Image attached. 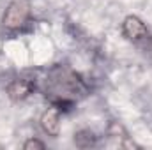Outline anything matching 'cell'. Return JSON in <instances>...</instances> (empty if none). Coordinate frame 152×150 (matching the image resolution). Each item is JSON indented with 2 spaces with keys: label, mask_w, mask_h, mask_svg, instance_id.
Listing matches in <instances>:
<instances>
[{
  "label": "cell",
  "mask_w": 152,
  "mask_h": 150,
  "mask_svg": "<svg viewBox=\"0 0 152 150\" xmlns=\"http://www.w3.org/2000/svg\"><path fill=\"white\" fill-rule=\"evenodd\" d=\"M41 127L50 136H58L60 133V111L57 108H50L41 117Z\"/></svg>",
  "instance_id": "5b68a950"
},
{
  "label": "cell",
  "mask_w": 152,
  "mask_h": 150,
  "mask_svg": "<svg viewBox=\"0 0 152 150\" xmlns=\"http://www.w3.org/2000/svg\"><path fill=\"white\" fill-rule=\"evenodd\" d=\"M108 136H112L118 147H127V149H136V145L133 141H129L127 138V133L124 131V127L118 124V122H112L110 127H108Z\"/></svg>",
  "instance_id": "8992f818"
},
{
  "label": "cell",
  "mask_w": 152,
  "mask_h": 150,
  "mask_svg": "<svg viewBox=\"0 0 152 150\" xmlns=\"http://www.w3.org/2000/svg\"><path fill=\"white\" fill-rule=\"evenodd\" d=\"M122 32L127 41L140 44V46H147L152 42V36L149 28L145 27V23L138 18V16H127L122 21Z\"/></svg>",
  "instance_id": "3957f363"
},
{
  "label": "cell",
  "mask_w": 152,
  "mask_h": 150,
  "mask_svg": "<svg viewBox=\"0 0 152 150\" xmlns=\"http://www.w3.org/2000/svg\"><path fill=\"white\" fill-rule=\"evenodd\" d=\"M28 16H30L28 4L25 0H14L7 5L4 18H2V23L9 30H18L21 27H25V23L28 21Z\"/></svg>",
  "instance_id": "7a4b0ae2"
},
{
  "label": "cell",
  "mask_w": 152,
  "mask_h": 150,
  "mask_svg": "<svg viewBox=\"0 0 152 150\" xmlns=\"http://www.w3.org/2000/svg\"><path fill=\"white\" fill-rule=\"evenodd\" d=\"M80 92H83V83L71 71L55 69L46 79V95L58 106H71Z\"/></svg>",
  "instance_id": "6da1fadb"
},
{
  "label": "cell",
  "mask_w": 152,
  "mask_h": 150,
  "mask_svg": "<svg viewBox=\"0 0 152 150\" xmlns=\"http://www.w3.org/2000/svg\"><path fill=\"white\" fill-rule=\"evenodd\" d=\"M34 88H36V85H34L32 79H28V78H18V79H14L7 87V94H9V97L12 101H23V99H27L32 94Z\"/></svg>",
  "instance_id": "277c9868"
},
{
  "label": "cell",
  "mask_w": 152,
  "mask_h": 150,
  "mask_svg": "<svg viewBox=\"0 0 152 150\" xmlns=\"http://www.w3.org/2000/svg\"><path fill=\"white\" fill-rule=\"evenodd\" d=\"M75 145L80 149H88V147H94L96 145V136L92 131L88 129H83V131H78L75 134Z\"/></svg>",
  "instance_id": "52a82bcc"
},
{
  "label": "cell",
  "mask_w": 152,
  "mask_h": 150,
  "mask_svg": "<svg viewBox=\"0 0 152 150\" xmlns=\"http://www.w3.org/2000/svg\"><path fill=\"white\" fill-rule=\"evenodd\" d=\"M23 149H25V150H42V149H44V143H42V141H39V140H36V138H32V140L25 141Z\"/></svg>",
  "instance_id": "ba28073f"
}]
</instances>
